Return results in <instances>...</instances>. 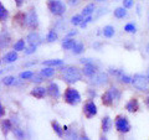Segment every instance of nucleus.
Masks as SVG:
<instances>
[{"label": "nucleus", "mask_w": 149, "mask_h": 140, "mask_svg": "<svg viewBox=\"0 0 149 140\" xmlns=\"http://www.w3.org/2000/svg\"><path fill=\"white\" fill-rule=\"evenodd\" d=\"M60 72H61L62 81L68 83V85H72V83L81 81L82 74H83L81 69L76 66H65L62 68H60Z\"/></svg>", "instance_id": "obj_1"}, {"label": "nucleus", "mask_w": 149, "mask_h": 140, "mask_svg": "<svg viewBox=\"0 0 149 140\" xmlns=\"http://www.w3.org/2000/svg\"><path fill=\"white\" fill-rule=\"evenodd\" d=\"M83 114H85L88 119L93 118L97 114V105L95 104V102L92 99H88L85 105H83Z\"/></svg>", "instance_id": "obj_6"}, {"label": "nucleus", "mask_w": 149, "mask_h": 140, "mask_svg": "<svg viewBox=\"0 0 149 140\" xmlns=\"http://www.w3.org/2000/svg\"><path fill=\"white\" fill-rule=\"evenodd\" d=\"M36 49H37V45H29L24 50V52H25V55H32L36 52Z\"/></svg>", "instance_id": "obj_38"}, {"label": "nucleus", "mask_w": 149, "mask_h": 140, "mask_svg": "<svg viewBox=\"0 0 149 140\" xmlns=\"http://www.w3.org/2000/svg\"><path fill=\"white\" fill-rule=\"evenodd\" d=\"M34 72L32 71H24V72H21L20 74H19V77H20L21 79H31L32 77H34Z\"/></svg>", "instance_id": "obj_36"}, {"label": "nucleus", "mask_w": 149, "mask_h": 140, "mask_svg": "<svg viewBox=\"0 0 149 140\" xmlns=\"http://www.w3.org/2000/svg\"><path fill=\"white\" fill-rule=\"evenodd\" d=\"M100 140H108V139H107L106 137H101V139H100Z\"/></svg>", "instance_id": "obj_51"}, {"label": "nucleus", "mask_w": 149, "mask_h": 140, "mask_svg": "<svg viewBox=\"0 0 149 140\" xmlns=\"http://www.w3.org/2000/svg\"><path fill=\"white\" fill-rule=\"evenodd\" d=\"M137 14L138 15H141V6L139 5H137Z\"/></svg>", "instance_id": "obj_50"}, {"label": "nucleus", "mask_w": 149, "mask_h": 140, "mask_svg": "<svg viewBox=\"0 0 149 140\" xmlns=\"http://www.w3.org/2000/svg\"><path fill=\"white\" fill-rule=\"evenodd\" d=\"M147 81H148V85H149V73L147 74Z\"/></svg>", "instance_id": "obj_52"}, {"label": "nucleus", "mask_w": 149, "mask_h": 140, "mask_svg": "<svg viewBox=\"0 0 149 140\" xmlns=\"http://www.w3.org/2000/svg\"><path fill=\"white\" fill-rule=\"evenodd\" d=\"M51 127H52V129H54V132L58 135L60 138H62V135H63V127H61L56 120H52L51 122Z\"/></svg>", "instance_id": "obj_22"}, {"label": "nucleus", "mask_w": 149, "mask_h": 140, "mask_svg": "<svg viewBox=\"0 0 149 140\" xmlns=\"http://www.w3.org/2000/svg\"><path fill=\"white\" fill-rule=\"evenodd\" d=\"M124 31L128 32V34H136L137 32V26L133 24V22H129V24H127L124 26Z\"/></svg>", "instance_id": "obj_31"}, {"label": "nucleus", "mask_w": 149, "mask_h": 140, "mask_svg": "<svg viewBox=\"0 0 149 140\" xmlns=\"http://www.w3.org/2000/svg\"><path fill=\"white\" fill-rule=\"evenodd\" d=\"M1 128H3V134L4 135H6L10 130H13V123H11V120H9V119H4L3 120V123H1Z\"/></svg>", "instance_id": "obj_21"}, {"label": "nucleus", "mask_w": 149, "mask_h": 140, "mask_svg": "<svg viewBox=\"0 0 149 140\" xmlns=\"http://www.w3.org/2000/svg\"><path fill=\"white\" fill-rule=\"evenodd\" d=\"M0 115L1 116L5 115V110H4V105L3 104H0Z\"/></svg>", "instance_id": "obj_47"}, {"label": "nucleus", "mask_w": 149, "mask_h": 140, "mask_svg": "<svg viewBox=\"0 0 149 140\" xmlns=\"http://www.w3.org/2000/svg\"><path fill=\"white\" fill-rule=\"evenodd\" d=\"M147 76H143L141 73H136L133 76V81L132 85L134 86V88L138 91H147Z\"/></svg>", "instance_id": "obj_5"}, {"label": "nucleus", "mask_w": 149, "mask_h": 140, "mask_svg": "<svg viewBox=\"0 0 149 140\" xmlns=\"http://www.w3.org/2000/svg\"><path fill=\"white\" fill-rule=\"evenodd\" d=\"M101 100H102V104L106 105V107H112L114 104V102H116L109 89H107L103 94L101 96Z\"/></svg>", "instance_id": "obj_12"}, {"label": "nucleus", "mask_w": 149, "mask_h": 140, "mask_svg": "<svg viewBox=\"0 0 149 140\" xmlns=\"http://www.w3.org/2000/svg\"><path fill=\"white\" fill-rule=\"evenodd\" d=\"M13 134H14V137H15L17 140H24L25 139V133H24V130L20 129L19 127H15L13 129Z\"/></svg>", "instance_id": "obj_24"}, {"label": "nucleus", "mask_w": 149, "mask_h": 140, "mask_svg": "<svg viewBox=\"0 0 149 140\" xmlns=\"http://www.w3.org/2000/svg\"><path fill=\"white\" fill-rule=\"evenodd\" d=\"M65 138H66V140H78L80 137H77V133L74 130H68L65 135Z\"/></svg>", "instance_id": "obj_34"}, {"label": "nucleus", "mask_w": 149, "mask_h": 140, "mask_svg": "<svg viewBox=\"0 0 149 140\" xmlns=\"http://www.w3.org/2000/svg\"><path fill=\"white\" fill-rule=\"evenodd\" d=\"M46 40H47V42H55L57 40V32L55 30H50L47 32V36H46Z\"/></svg>", "instance_id": "obj_30"}, {"label": "nucleus", "mask_w": 149, "mask_h": 140, "mask_svg": "<svg viewBox=\"0 0 149 140\" xmlns=\"http://www.w3.org/2000/svg\"><path fill=\"white\" fill-rule=\"evenodd\" d=\"M67 3L70 6H77L80 4V0H67Z\"/></svg>", "instance_id": "obj_43"}, {"label": "nucleus", "mask_w": 149, "mask_h": 140, "mask_svg": "<svg viewBox=\"0 0 149 140\" xmlns=\"http://www.w3.org/2000/svg\"><path fill=\"white\" fill-rule=\"evenodd\" d=\"M55 73H56L55 68H52V67H46V66L40 71V74L44 78H51V77H54Z\"/></svg>", "instance_id": "obj_19"}, {"label": "nucleus", "mask_w": 149, "mask_h": 140, "mask_svg": "<svg viewBox=\"0 0 149 140\" xmlns=\"http://www.w3.org/2000/svg\"><path fill=\"white\" fill-rule=\"evenodd\" d=\"M147 52L149 53V44H148V46H147Z\"/></svg>", "instance_id": "obj_53"}, {"label": "nucleus", "mask_w": 149, "mask_h": 140, "mask_svg": "<svg viewBox=\"0 0 149 140\" xmlns=\"http://www.w3.org/2000/svg\"><path fill=\"white\" fill-rule=\"evenodd\" d=\"M3 83L5 86H13V85H15V77H13V76L4 77L3 78Z\"/></svg>", "instance_id": "obj_35"}, {"label": "nucleus", "mask_w": 149, "mask_h": 140, "mask_svg": "<svg viewBox=\"0 0 149 140\" xmlns=\"http://www.w3.org/2000/svg\"><path fill=\"white\" fill-rule=\"evenodd\" d=\"M125 110L129 113H137L139 110V100L137 98H130L125 104Z\"/></svg>", "instance_id": "obj_13"}, {"label": "nucleus", "mask_w": 149, "mask_h": 140, "mask_svg": "<svg viewBox=\"0 0 149 140\" xmlns=\"http://www.w3.org/2000/svg\"><path fill=\"white\" fill-rule=\"evenodd\" d=\"M83 20H85V16L81 14V15H73L71 17V20H70V22H71L73 26H77V25H81Z\"/></svg>", "instance_id": "obj_25"}, {"label": "nucleus", "mask_w": 149, "mask_h": 140, "mask_svg": "<svg viewBox=\"0 0 149 140\" xmlns=\"http://www.w3.org/2000/svg\"><path fill=\"white\" fill-rule=\"evenodd\" d=\"M144 103H146V105L148 107V109H149V96L146 97V100H144Z\"/></svg>", "instance_id": "obj_49"}, {"label": "nucleus", "mask_w": 149, "mask_h": 140, "mask_svg": "<svg viewBox=\"0 0 149 140\" xmlns=\"http://www.w3.org/2000/svg\"><path fill=\"white\" fill-rule=\"evenodd\" d=\"M30 81L32 82V83H35V85H40V83H42V81H44V77L41 76V74L39 73V74H34V77H32Z\"/></svg>", "instance_id": "obj_37"}, {"label": "nucleus", "mask_w": 149, "mask_h": 140, "mask_svg": "<svg viewBox=\"0 0 149 140\" xmlns=\"http://www.w3.org/2000/svg\"><path fill=\"white\" fill-rule=\"evenodd\" d=\"M87 96H88V99H95V97L97 96V93H96L95 89L88 88V89H87Z\"/></svg>", "instance_id": "obj_41"}, {"label": "nucleus", "mask_w": 149, "mask_h": 140, "mask_svg": "<svg viewBox=\"0 0 149 140\" xmlns=\"http://www.w3.org/2000/svg\"><path fill=\"white\" fill-rule=\"evenodd\" d=\"M47 94L54 98V99H57L60 98V88H58V85L55 82H50L49 86H47Z\"/></svg>", "instance_id": "obj_11"}, {"label": "nucleus", "mask_w": 149, "mask_h": 140, "mask_svg": "<svg viewBox=\"0 0 149 140\" xmlns=\"http://www.w3.org/2000/svg\"><path fill=\"white\" fill-rule=\"evenodd\" d=\"M26 42L29 45H39L41 42V39H40V36H39L37 32L32 31L26 36Z\"/></svg>", "instance_id": "obj_14"}, {"label": "nucleus", "mask_w": 149, "mask_h": 140, "mask_svg": "<svg viewBox=\"0 0 149 140\" xmlns=\"http://www.w3.org/2000/svg\"><path fill=\"white\" fill-rule=\"evenodd\" d=\"M9 42H10V36H9L8 32H5V34H1V49H4V45H5V47H8Z\"/></svg>", "instance_id": "obj_32"}, {"label": "nucleus", "mask_w": 149, "mask_h": 140, "mask_svg": "<svg viewBox=\"0 0 149 140\" xmlns=\"http://www.w3.org/2000/svg\"><path fill=\"white\" fill-rule=\"evenodd\" d=\"M46 5L50 12L55 16H62L66 12V5L62 0H47Z\"/></svg>", "instance_id": "obj_3"}, {"label": "nucleus", "mask_w": 149, "mask_h": 140, "mask_svg": "<svg viewBox=\"0 0 149 140\" xmlns=\"http://www.w3.org/2000/svg\"><path fill=\"white\" fill-rule=\"evenodd\" d=\"M42 64L46 67H58V66H62L63 61L62 60H47V61H44Z\"/></svg>", "instance_id": "obj_20"}, {"label": "nucleus", "mask_w": 149, "mask_h": 140, "mask_svg": "<svg viewBox=\"0 0 149 140\" xmlns=\"http://www.w3.org/2000/svg\"><path fill=\"white\" fill-rule=\"evenodd\" d=\"M109 73L112 74V76H114L116 78H120V77H122V74H123V71H122V69H116V68H111L109 69Z\"/></svg>", "instance_id": "obj_39"}, {"label": "nucleus", "mask_w": 149, "mask_h": 140, "mask_svg": "<svg viewBox=\"0 0 149 140\" xmlns=\"http://www.w3.org/2000/svg\"><path fill=\"white\" fill-rule=\"evenodd\" d=\"M98 3H102V1H106V0H97Z\"/></svg>", "instance_id": "obj_54"}, {"label": "nucleus", "mask_w": 149, "mask_h": 140, "mask_svg": "<svg viewBox=\"0 0 149 140\" xmlns=\"http://www.w3.org/2000/svg\"><path fill=\"white\" fill-rule=\"evenodd\" d=\"M15 1V5L17 8H21L22 5H24V3H25V0H14Z\"/></svg>", "instance_id": "obj_44"}, {"label": "nucleus", "mask_w": 149, "mask_h": 140, "mask_svg": "<svg viewBox=\"0 0 149 140\" xmlns=\"http://www.w3.org/2000/svg\"><path fill=\"white\" fill-rule=\"evenodd\" d=\"M78 140H90V138H88V137H87V135H86V134H82V135H81V137H80V138H78Z\"/></svg>", "instance_id": "obj_48"}, {"label": "nucleus", "mask_w": 149, "mask_h": 140, "mask_svg": "<svg viewBox=\"0 0 149 140\" xmlns=\"http://www.w3.org/2000/svg\"><path fill=\"white\" fill-rule=\"evenodd\" d=\"M107 81H108V74L104 72H97L91 78L90 83L92 86H103L104 83H107Z\"/></svg>", "instance_id": "obj_8"}, {"label": "nucleus", "mask_w": 149, "mask_h": 140, "mask_svg": "<svg viewBox=\"0 0 149 140\" xmlns=\"http://www.w3.org/2000/svg\"><path fill=\"white\" fill-rule=\"evenodd\" d=\"M76 35H77V31L76 30H72V31H70L68 34H67L68 37H72V36H76Z\"/></svg>", "instance_id": "obj_46"}, {"label": "nucleus", "mask_w": 149, "mask_h": 140, "mask_svg": "<svg viewBox=\"0 0 149 140\" xmlns=\"http://www.w3.org/2000/svg\"><path fill=\"white\" fill-rule=\"evenodd\" d=\"M148 20H149V17H148Z\"/></svg>", "instance_id": "obj_55"}, {"label": "nucleus", "mask_w": 149, "mask_h": 140, "mask_svg": "<svg viewBox=\"0 0 149 140\" xmlns=\"http://www.w3.org/2000/svg\"><path fill=\"white\" fill-rule=\"evenodd\" d=\"M13 49L15 50V51H17V52H19V51H24V50L26 49V46H25V40H22V39H21V40H17L16 42L13 45Z\"/></svg>", "instance_id": "obj_27"}, {"label": "nucleus", "mask_w": 149, "mask_h": 140, "mask_svg": "<svg viewBox=\"0 0 149 140\" xmlns=\"http://www.w3.org/2000/svg\"><path fill=\"white\" fill-rule=\"evenodd\" d=\"M8 16H9V12L6 10V8L3 5V4H0V20L3 22L8 20Z\"/></svg>", "instance_id": "obj_29"}, {"label": "nucleus", "mask_w": 149, "mask_h": 140, "mask_svg": "<svg viewBox=\"0 0 149 140\" xmlns=\"http://www.w3.org/2000/svg\"><path fill=\"white\" fill-rule=\"evenodd\" d=\"M114 127L118 133L127 134L130 130V123L125 115H117L114 119Z\"/></svg>", "instance_id": "obj_4"}, {"label": "nucleus", "mask_w": 149, "mask_h": 140, "mask_svg": "<svg viewBox=\"0 0 149 140\" xmlns=\"http://www.w3.org/2000/svg\"><path fill=\"white\" fill-rule=\"evenodd\" d=\"M80 62H81L82 64H86V63L92 62V60H91V58H81V60H80Z\"/></svg>", "instance_id": "obj_45"}, {"label": "nucleus", "mask_w": 149, "mask_h": 140, "mask_svg": "<svg viewBox=\"0 0 149 140\" xmlns=\"http://www.w3.org/2000/svg\"><path fill=\"white\" fill-rule=\"evenodd\" d=\"M17 58H19L17 51H10V52H8L3 57V62H5V63H14Z\"/></svg>", "instance_id": "obj_15"}, {"label": "nucleus", "mask_w": 149, "mask_h": 140, "mask_svg": "<svg viewBox=\"0 0 149 140\" xmlns=\"http://www.w3.org/2000/svg\"><path fill=\"white\" fill-rule=\"evenodd\" d=\"M63 100L65 103H67L70 105H77L81 103V94L76 88L73 87H67L65 89V93H63Z\"/></svg>", "instance_id": "obj_2"}, {"label": "nucleus", "mask_w": 149, "mask_h": 140, "mask_svg": "<svg viewBox=\"0 0 149 140\" xmlns=\"http://www.w3.org/2000/svg\"><path fill=\"white\" fill-rule=\"evenodd\" d=\"M103 36L107 37V39H111V37H113L114 36V27L112 26V25H107L103 27Z\"/></svg>", "instance_id": "obj_23"}, {"label": "nucleus", "mask_w": 149, "mask_h": 140, "mask_svg": "<svg viewBox=\"0 0 149 140\" xmlns=\"http://www.w3.org/2000/svg\"><path fill=\"white\" fill-rule=\"evenodd\" d=\"M109 91H111V93H112V96H113L114 100H116V102H118V100L120 99V97H122V92H120L117 87H111V88H109Z\"/></svg>", "instance_id": "obj_28"}, {"label": "nucleus", "mask_w": 149, "mask_h": 140, "mask_svg": "<svg viewBox=\"0 0 149 140\" xmlns=\"http://www.w3.org/2000/svg\"><path fill=\"white\" fill-rule=\"evenodd\" d=\"M93 11H96V5L93 3H90V4H87V5L82 9V12L81 14L86 17V16H91L92 14H93Z\"/></svg>", "instance_id": "obj_18"}, {"label": "nucleus", "mask_w": 149, "mask_h": 140, "mask_svg": "<svg viewBox=\"0 0 149 140\" xmlns=\"http://www.w3.org/2000/svg\"><path fill=\"white\" fill-rule=\"evenodd\" d=\"M101 125H102V132L103 133H108L111 128H112V120L108 115H106L102 118V122H101Z\"/></svg>", "instance_id": "obj_16"}, {"label": "nucleus", "mask_w": 149, "mask_h": 140, "mask_svg": "<svg viewBox=\"0 0 149 140\" xmlns=\"http://www.w3.org/2000/svg\"><path fill=\"white\" fill-rule=\"evenodd\" d=\"M125 16H127V10H125L124 6L117 8L114 10V17H117V19H124Z\"/></svg>", "instance_id": "obj_26"}, {"label": "nucleus", "mask_w": 149, "mask_h": 140, "mask_svg": "<svg viewBox=\"0 0 149 140\" xmlns=\"http://www.w3.org/2000/svg\"><path fill=\"white\" fill-rule=\"evenodd\" d=\"M30 94L32 97L37 98V99H42V98L47 94V87H42V86H37V87H34L30 92Z\"/></svg>", "instance_id": "obj_10"}, {"label": "nucleus", "mask_w": 149, "mask_h": 140, "mask_svg": "<svg viewBox=\"0 0 149 140\" xmlns=\"http://www.w3.org/2000/svg\"><path fill=\"white\" fill-rule=\"evenodd\" d=\"M76 44H77V41L74 40V39H71V37H68V39H66V40H63L62 41V49L63 50H73V47L76 46Z\"/></svg>", "instance_id": "obj_17"}, {"label": "nucleus", "mask_w": 149, "mask_h": 140, "mask_svg": "<svg viewBox=\"0 0 149 140\" xmlns=\"http://www.w3.org/2000/svg\"><path fill=\"white\" fill-rule=\"evenodd\" d=\"M133 4H134L133 0H123V6L125 9H130L133 6Z\"/></svg>", "instance_id": "obj_42"}, {"label": "nucleus", "mask_w": 149, "mask_h": 140, "mask_svg": "<svg viewBox=\"0 0 149 140\" xmlns=\"http://www.w3.org/2000/svg\"><path fill=\"white\" fill-rule=\"evenodd\" d=\"M37 26H39V17H37V14L35 11V9H30L29 12H27V27L31 30H36Z\"/></svg>", "instance_id": "obj_7"}, {"label": "nucleus", "mask_w": 149, "mask_h": 140, "mask_svg": "<svg viewBox=\"0 0 149 140\" xmlns=\"http://www.w3.org/2000/svg\"><path fill=\"white\" fill-rule=\"evenodd\" d=\"M120 79V82L122 83H125V85H129V83H132V81H133V77H129V76H127V74H122V77L119 78Z\"/></svg>", "instance_id": "obj_40"}, {"label": "nucleus", "mask_w": 149, "mask_h": 140, "mask_svg": "<svg viewBox=\"0 0 149 140\" xmlns=\"http://www.w3.org/2000/svg\"><path fill=\"white\" fill-rule=\"evenodd\" d=\"M83 50H85V46H83V44H82V42H77L76 46L73 47L72 52H73L74 55H80V53L83 52Z\"/></svg>", "instance_id": "obj_33"}, {"label": "nucleus", "mask_w": 149, "mask_h": 140, "mask_svg": "<svg viewBox=\"0 0 149 140\" xmlns=\"http://www.w3.org/2000/svg\"><path fill=\"white\" fill-rule=\"evenodd\" d=\"M82 73L85 74L86 77H88V78H92V77L95 76L96 73H97V66H96L95 63H93V61H92V62H90V63L83 64Z\"/></svg>", "instance_id": "obj_9"}]
</instances>
